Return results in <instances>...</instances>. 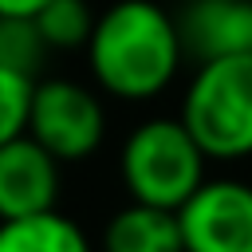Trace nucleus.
<instances>
[{
	"label": "nucleus",
	"instance_id": "obj_7",
	"mask_svg": "<svg viewBox=\"0 0 252 252\" xmlns=\"http://www.w3.org/2000/svg\"><path fill=\"white\" fill-rule=\"evenodd\" d=\"M59 161L28 134L0 146V220L51 213L59 201Z\"/></svg>",
	"mask_w": 252,
	"mask_h": 252
},
{
	"label": "nucleus",
	"instance_id": "obj_8",
	"mask_svg": "<svg viewBox=\"0 0 252 252\" xmlns=\"http://www.w3.org/2000/svg\"><path fill=\"white\" fill-rule=\"evenodd\" d=\"M102 252H185L177 213L154 205H122L102 228Z\"/></svg>",
	"mask_w": 252,
	"mask_h": 252
},
{
	"label": "nucleus",
	"instance_id": "obj_10",
	"mask_svg": "<svg viewBox=\"0 0 252 252\" xmlns=\"http://www.w3.org/2000/svg\"><path fill=\"white\" fill-rule=\"evenodd\" d=\"M35 28L47 43V51H75L87 47L91 28H94V12L87 0H47L35 16Z\"/></svg>",
	"mask_w": 252,
	"mask_h": 252
},
{
	"label": "nucleus",
	"instance_id": "obj_2",
	"mask_svg": "<svg viewBox=\"0 0 252 252\" xmlns=\"http://www.w3.org/2000/svg\"><path fill=\"white\" fill-rule=\"evenodd\" d=\"M205 150L193 142L181 118H146L130 130L118 154V173L138 205L177 213L205 181Z\"/></svg>",
	"mask_w": 252,
	"mask_h": 252
},
{
	"label": "nucleus",
	"instance_id": "obj_3",
	"mask_svg": "<svg viewBox=\"0 0 252 252\" xmlns=\"http://www.w3.org/2000/svg\"><path fill=\"white\" fill-rule=\"evenodd\" d=\"M177 118L209 161L252 158V55L197 63Z\"/></svg>",
	"mask_w": 252,
	"mask_h": 252
},
{
	"label": "nucleus",
	"instance_id": "obj_11",
	"mask_svg": "<svg viewBox=\"0 0 252 252\" xmlns=\"http://www.w3.org/2000/svg\"><path fill=\"white\" fill-rule=\"evenodd\" d=\"M47 59V43L32 16H0V67L20 75H39Z\"/></svg>",
	"mask_w": 252,
	"mask_h": 252
},
{
	"label": "nucleus",
	"instance_id": "obj_13",
	"mask_svg": "<svg viewBox=\"0 0 252 252\" xmlns=\"http://www.w3.org/2000/svg\"><path fill=\"white\" fill-rule=\"evenodd\" d=\"M47 0H0V16H35Z\"/></svg>",
	"mask_w": 252,
	"mask_h": 252
},
{
	"label": "nucleus",
	"instance_id": "obj_12",
	"mask_svg": "<svg viewBox=\"0 0 252 252\" xmlns=\"http://www.w3.org/2000/svg\"><path fill=\"white\" fill-rule=\"evenodd\" d=\"M32 91L35 79L0 67V146L28 134V114H32Z\"/></svg>",
	"mask_w": 252,
	"mask_h": 252
},
{
	"label": "nucleus",
	"instance_id": "obj_6",
	"mask_svg": "<svg viewBox=\"0 0 252 252\" xmlns=\"http://www.w3.org/2000/svg\"><path fill=\"white\" fill-rule=\"evenodd\" d=\"M173 24L193 63L252 55V0H185Z\"/></svg>",
	"mask_w": 252,
	"mask_h": 252
},
{
	"label": "nucleus",
	"instance_id": "obj_1",
	"mask_svg": "<svg viewBox=\"0 0 252 252\" xmlns=\"http://www.w3.org/2000/svg\"><path fill=\"white\" fill-rule=\"evenodd\" d=\"M83 51L94 87L122 102L158 98L185 63L173 12L154 0H114L102 8Z\"/></svg>",
	"mask_w": 252,
	"mask_h": 252
},
{
	"label": "nucleus",
	"instance_id": "obj_9",
	"mask_svg": "<svg viewBox=\"0 0 252 252\" xmlns=\"http://www.w3.org/2000/svg\"><path fill=\"white\" fill-rule=\"evenodd\" d=\"M0 252H94V248L71 217L51 209L24 220H0Z\"/></svg>",
	"mask_w": 252,
	"mask_h": 252
},
{
	"label": "nucleus",
	"instance_id": "obj_5",
	"mask_svg": "<svg viewBox=\"0 0 252 252\" xmlns=\"http://www.w3.org/2000/svg\"><path fill=\"white\" fill-rule=\"evenodd\" d=\"M185 252H252V185L236 177H205L177 209Z\"/></svg>",
	"mask_w": 252,
	"mask_h": 252
},
{
	"label": "nucleus",
	"instance_id": "obj_4",
	"mask_svg": "<svg viewBox=\"0 0 252 252\" xmlns=\"http://www.w3.org/2000/svg\"><path fill=\"white\" fill-rule=\"evenodd\" d=\"M28 138H35L59 165L87 161L106 138V110L87 83L43 79L32 91Z\"/></svg>",
	"mask_w": 252,
	"mask_h": 252
}]
</instances>
